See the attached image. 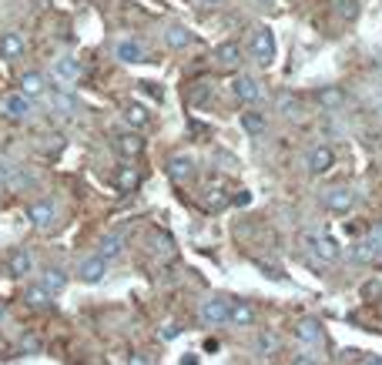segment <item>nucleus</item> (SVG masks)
I'll return each mask as SVG.
<instances>
[{"mask_svg": "<svg viewBox=\"0 0 382 365\" xmlns=\"http://www.w3.org/2000/svg\"><path fill=\"white\" fill-rule=\"evenodd\" d=\"M362 365H382V359H379V355H372V359H366Z\"/></svg>", "mask_w": 382, "mask_h": 365, "instance_id": "nucleus-42", "label": "nucleus"}, {"mask_svg": "<svg viewBox=\"0 0 382 365\" xmlns=\"http://www.w3.org/2000/svg\"><path fill=\"white\" fill-rule=\"evenodd\" d=\"M165 171H168V178L175 181V185H188L191 178L198 175V161L191 158V154H171L168 158V164H165Z\"/></svg>", "mask_w": 382, "mask_h": 365, "instance_id": "nucleus-7", "label": "nucleus"}, {"mask_svg": "<svg viewBox=\"0 0 382 365\" xmlns=\"http://www.w3.org/2000/svg\"><path fill=\"white\" fill-rule=\"evenodd\" d=\"M376 262H379V268H382V252H379V258H376Z\"/></svg>", "mask_w": 382, "mask_h": 365, "instance_id": "nucleus-45", "label": "nucleus"}, {"mask_svg": "<svg viewBox=\"0 0 382 365\" xmlns=\"http://www.w3.org/2000/svg\"><path fill=\"white\" fill-rule=\"evenodd\" d=\"M37 272V262H34V255L27 252V248H17V252L7 258V275L13 278V282H24V278H30Z\"/></svg>", "mask_w": 382, "mask_h": 365, "instance_id": "nucleus-12", "label": "nucleus"}, {"mask_svg": "<svg viewBox=\"0 0 382 365\" xmlns=\"http://www.w3.org/2000/svg\"><path fill=\"white\" fill-rule=\"evenodd\" d=\"M104 275H108V258H101V255H88V258H81V265H77V278L84 285H101Z\"/></svg>", "mask_w": 382, "mask_h": 365, "instance_id": "nucleus-11", "label": "nucleus"}, {"mask_svg": "<svg viewBox=\"0 0 382 365\" xmlns=\"http://www.w3.org/2000/svg\"><path fill=\"white\" fill-rule=\"evenodd\" d=\"M231 94L242 104H258L262 101V81L255 74H238L231 81Z\"/></svg>", "mask_w": 382, "mask_h": 365, "instance_id": "nucleus-10", "label": "nucleus"}, {"mask_svg": "<svg viewBox=\"0 0 382 365\" xmlns=\"http://www.w3.org/2000/svg\"><path fill=\"white\" fill-rule=\"evenodd\" d=\"M332 11L342 21H356L359 17V0H332Z\"/></svg>", "mask_w": 382, "mask_h": 365, "instance_id": "nucleus-32", "label": "nucleus"}, {"mask_svg": "<svg viewBox=\"0 0 382 365\" xmlns=\"http://www.w3.org/2000/svg\"><path fill=\"white\" fill-rule=\"evenodd\" d=\"M322 208L329 214H335V218H342V214H349L356 208V191L345 188V185H335V188L322 191Z\"/></svg>", "mask_w": 382, "mask_h": 365, "instance_id": "nucleus-5", "label": "nucleus"}, {"mask_svg": "<svg viewBox=\"0 0 382 365\" xmlns=\"http://www.w3.org/2000/svg\"><path fill=\"white\" fill-rule=\"evenodd\" d=\"M125 121L131 127H148V121H151V114H148V108L144 104H138V101H131L125 108Z\"/></svg>", "mask_w": 382, "mask_h": 365, "instance_id": "nucleus-30", "label": "nucleus"}, {"mask_svg": "<svg viewBox=\"0 0 382 365\" xmlns=\"http://www.w3.org/2000/svg\"><path fill=\"white\" fill-rule=\"evenodd\" d=\"M275 34L268 30V27H258V30H252V40H248V54H252V61L258 64V67H272L275 64Z\"/></svg>", "mask_w": 382, "mask_h": 365, "instance_id": "nucleus-3", "label": "nucleus"}, {"mask_svg": "<svg viewBox=\"0 0 382 365\" xmlns=\"http://www.w3.org/2000/svg\"><path fill=\"white\" fill-rule=\"evenodd\" d=\"M379 252H382V225H376L369 235H366V238H362L356 248L349 252V258H352V262L369 265V262H376V258H379Z\"/></svg>", "mask_w": 382, "mask_h": 365, "instance_id": "nucleus-8", "label": "nucleus"}, {"mask_svg": "<svg viewBox=\"0 0 382 365\" xmlns=\"http://www.w3.org/2000/svg\"><path fill=\"white\" fill-rule=\"evenodd\" d=\"M4 318H7V312H4V305H0V322H4Z\"/></svg>", "mask_w": 382, "mask_h": 365, "instance_id": "nucleus-44", "label": "nucleus"}, {"mask_svg": "<svg viewBox=\"0 0 382 365\" xmlns=\"http://www.w3.org/2000/svg\"><path fill=\"white\" fill-rule=\"evenodd\" d=\"M121 252H125V238L121 235H115V231L111 235H101V241H98V255L101 258L111 262V258H121Z\"/></svg>", "mask_w": 382, "mask_h": 365, "instance_id": "nucleus-24", "label": "nucleus"}, {"mask_svg": "<svg viewBox=\"0 0 382 365\" xmlns=\"http://www.w3.org/2000/svg\"><path fill=\"white\" fill-rule=\"evenodd\" d=\"M181 365H198V355H185V359H181Z\"/></svg>", "mask_w": 382, "mask_h": 365, "instance_id": "nucleus-40", "label": "nucleus"}, {"mask_svg": "<svg viewBox=\"0 0 382 365\" xmlns=\"http://www.w3.org/2000/svg\"><path fill=\"white\" fill-rule=\"evenodd\" d=\"M161 37H165L168 51H185V47H191V44H195V34H191L185 24H178V21H175V24H168Z\"/></svg>", "mask_w": 382, "mask_h": 365, "instance_id": "nucleus-19", "label": "nucleus"}, {"mask_svg": "<svg viewBox=\"0 0 382 365\" xmlns=\"http://www.w3.org/2000/svg\"><path fill=\"white\" fill-rule=\"evenodd\" d=\"M202 202H204V208H225V204L231 202V195H228V185L225 181H215V185H208L204 188V195H202Z\"/></svg>", "mask_w": 382, "mask_h": 365, "instance_id": "nucleus-20", "label": "nucleus"}, {"mask_svg": "<svg viewBox=\"0 0 382 365\" xmlns=\"http://www.w3.org/2000/svg\"><path fill=\"white\" fill-rule=\"evenodd\" d=\"M57 218H61V204L54 202V198H37V202L27 204V221L40 231H47V228L57 225Z\"/></svg>", "mask_w": 382, "mask_h": 365, "instance_id": "nucleus-4", "label": "nucleus"}, {"mask_svg": "<svg viewBox=\"0 0 382 365\" xmlns=\"http://www.w3.org/2000/svg\"><path fill=\"white\" fill-rule=\"evenodd\" d=\"M21 94H27L30 101L51 94V77L40 74V71H27V74H21Z\"/></svg>", "mask_w": 382, "mask_h": 365, "instance_id": "nucleus-18", "label": "nucleus"}, {"mask_svg": "<svg viewBox=\"0 0 382 365\" xmlns=\"http://www.w3.org/2000/svg\"><path fill=\"white\" fill-rule=\"evenodd\" d=\"M0 111H4V117H11V121H24V117H30L34 104H30L27 94L11 91V94H4V98H0Z\"/></svg>", "mask_w": 382, "mask_h": 365, "instance_id": "nucleus-9", "label": "nucleus"}, {"mask_svg": "<svg viewBox=\"0 0 382 365\" xmlns=\"http://www.w3.org/2000/svg\"><path fill=\"white\" fill-rule=\"evenodd\" d=\"M279 335H275V332H258V335H255V352L262 355V359H272V355L279 352Z\"/></svg>", "mask_w": 382, "mask_h": 365, "instance_id": "nucleus-26", "label": "nucleus"}, {"mask_svg": "<svg viewBox=\"0 0 382 365\" xmlns=\"http://www.w3.org/2000/svg\"><path fill=\"white\" fill-rule=\"evenodd\" d=\"M295 339L308 345V349H318V345H325V328L318 318H299V325H295Z\"/></svg>", "mask_w": 382, "mask_h": 365, "instance_id": "nucleus-13", "label": "nucleus"}, {"mask_svg": "<svg viewBox=\"0 0 382 365\" xmlns=\"http://www.w3.org/2000/svg\"><path fill=\"white\" fill-rule=\"evenodd\" d=\"M228 312H231V302L225 295H212L204 299L202 308H198V318L204 325H228Z\"/></svg>", "mask_w": 382, "mask_h": 365, "instance_id": "nucleus-6", "label": "nucleus"}, {"mask_svg": "<svg viewBox=\"0 0 382 365\" xmlns=\"http://www.w3.org/2000/svg\"><path fill=\"white\" fill-rule=\"evenodd\" d=\"M292 365H318L316 359H312V355H295V362Z\"/></svg>", "mask_w": 382, "mask_h": 365, "instance_id": "nucleus-38", "label": "nucleus"}, {"mask_svg": "<svg viewBox=\"0 0 382 365\" xmlns=\"http://www.w3.org/2000/svg\"><path fill=\"white\" fill-rule=\"evenodd\" d=\"M255 4H258L262 11H275V4H279V0H255Z\"/></svg>", "mask_w": 382, "mask_h": 365, "instance_id": "nucleus-39", "label": "nucleus"}, {"mask_svg": "<svg viewBox=\"0 0 382 365\" xmlns=\"http://www.w3.org/2000/svg\"><path fill=\"white\" fill-rule=\"evenodd\" d=\"M242 127L252 134V138H258V134H265L268 131V121H265V114H258V111H245L242 114Z\"/></svg>", "mask_w": 382, "mask_h": 365, "instance_id": "nucleus-31", "label": "nucleus"}, {"mask_svg": "<svg viewBox=\"0 0 382 365\" xmlns=\"http://www.w3.org/2000/svg\"><path fill=\"white\" fill-rule=\"evenodd\" d=\"M115 57L121 64H144L148 61V47H144L141 40H134V37H121L115 44Z\"/></svg>", "mask_w": 382, "mask_h": 365, "instance_id": "nucleus-16", "label": "nucleus"}, {"mask_svg": "<svg viewBox=\"0 0 382 365\" xmlns=\"http://www.w3.org/2000/svg\"><path fill=\"white\" fill-rule=\"evenodd\" d=\"M212 98V88L208 84H195V101H208Z\"/></svg>", "mask_w": 382, "mask_h": 365, "instance_id": "nucleus-36", "label": "nucleus"}, {"mask_svg": "<svg viewBox=\"0 0 382 365\" xmlns=\"http://www.w3.org/2000/svg\"><path fill=\"white\" fill-rule=\"evenodd\" d=\"M138 185H141V171L134 168V164H125V168H117V175H115V188H117V191L131 195V191H138Z\"/></svg>", "mask_w": 382, "mask_h": 365, "instance_id": "nucleus-22", "label": "nucleus"}, {"mask_svg": "<svg viewBox=\"0 0 382 365\" xmlns=\"http://www.w3.org/2000/svg\"><path fill=\"white\" fill-rule=\"evenodd\" d=\"M51 111L61 117V121H74L77 114H81V101H77L71 91H51Z\"/></svg>", "mask_w": 382, "mask_h": 365, "instance_id": "nucleus-15", "label": "nucleus"}, {"mask_svg": "<svg viewBox=\"0 0 382 365\" xmlns=\"http://www.w3.org/2000/svg\"><path fill=\"white\" fill-rule=\"evenodd\" d=\"M24 302L30 305V308H47V305L54 302V291H47L44 285H30V289L24 291Z\"/></svg>", "mask_w": 382, "mask_h": 365, "instance_id": "nucleus-28", "label": "nucleus"}, {"mask_svg": "<svg viewBox=\"0 0 382 365\" xmlns=\"http://www.w3.org/2000/svg\"><path fill=\"white\" fill-rule=\"evenodd\" d=\"M376 108H379V114H382V91H379V101H376Z\"/></svg>", "mask_w": 382, "mask_h": 365, "instance_id": "nucleus-43", "label": "nucleus"}, {"mask_svg": "<svg viewBox=\"0 0 382 365\" xmlns=\"http://www.w3.org/2000/svg\"><path fill=\"white\" fill-rule=\"evenodd\" d=\"M81 77H84V67H81V61L71 57V54H61V57L51 64V81L61 91L77 88V84H81Z\"/></svg>", "mask_w": 382, "mask_h": 365, "instance_id": "nucleus-2", "label": "nucleus"}, {"mask_svg": "<svg viewBox=\"0 0 382 365\" xmlns=\"http://www.w3.org/2000/svg\"><path fill=\"white\" fill-rule=\"evenodd\" d=\"M40 285L57 295V291L67 289V272H64V268H57V265H47V268H40Z\"/></svg>", "mask_w": 382, "mask_h": 365, "instance_id": "nucleus-21", "label": "nucleus"}, {"mask_svg": "<svg viewBox=\"0 0 382 365\" xmlns=\"http://www.w3.org/2000/svg\"><path fill=\"white\" fill-rule=\"evenodd\" d=\"M24 51H27L24 34H17V30H4V34H0V57H4L7 64L21 61V57H24Z\"/></svg>", "mask_w": 382, "mask_h": 365, "instance_id": "nucleus-17", "label": "nucleus"}, {"mask_svg": "<svg viewBox=\"0 0 382 365\" xmlns=\"http://www.w3.org/2000/svg\"><path fill=\"white\" fill-rule=\"evenodd\" d=\"M316 101H318V108H325V111H339L345 101V94L339 88H322L316 94Z\"/></svg>", "mask_w": 382, "mask_h": 365, "instance_id": "nucleus-29", "label": "nucleus"}, {"mask_svg": "<svg viewBox=\"0 0 382 365\" xmlns=\"http://www.w3.org/2000/svg\"><path fill=\"white\" fill-rule=\"evenodd\" d=\"M228 322L235 328H245L255 322V308L248 302H231V312H228Z\"/></svg>", "mask_w": 382, "mask_h": 365, "instance_id": "nucleus-25", "label": "nucleus"}, {"mask_svg": "<svg viewBox=\"0 0 382 365\" xmlns=\"http://www.w3.org/2000/svg\"><path fill=\"white\" fill-rule=\"evenodd\" d=\"M306 248H308V255H312L316 268L332 265V262H339V258H342V245H339V238L329 235V231H308V235H306Z\"/></svg>", "mask_w": 382, "mask_h": 365, "instance_id": "nucleus-1", "label": "nucleus"}, {"mask_svg": "<svg viewBox=\"0 0 382 365\" xmlns=\"http://www.w3.org/2000/svg\"><path fill=\"white\" fill-rule=\"evenodd\" d=\"M332 164H335V151H332L329 144H316V148L306 151L308 175H325V171H332Z\"/></svg>", "mask_w": 382, "mask_h": 365, "instance_id": "nucleus-14", "label": "nucleus"}, {"mask_svg": "<svg viewBox=\"0 0 382 365\" xmlns=\"http://www.w3.org/2000/svg\"><path fill=\"white\" fill-rule=\"evenodd\" d=\"M198 4H204V7H221L225 0H198Z\"/></svg>", "mask_w": 382, "mask_h": 365, "instance_id": "nucleus-41", "label": "nucleus"}, {"mask_svg": "<svg viewBox=\"0 0 382 365\" xmlns=\"http://www.w3.org/2000/svg\"><path fill=\"white\" fill-rule=\"evenodd\" d=\"M115 148L121 151V158H138V154L144 151V141H141L138 134H131V131H121L115 138Z\"/></svg>", "mask_w": 382, "mask_h": 365, "instance_id": "nucleus-23", "label": "nucleus"}, {"mask_svg": "<svg viewBox=\"0 0 382 365\" xmlns=\"http://www.w3.org/2000/svg\"><path fill=\"white\" fill-rule=\"evenodd\" d=\"M181 332H185V328H181L178 322H168V325H161V339H165V342H171V339H178Z\"/></svg>", "mask_w": 382, "mask_h": 365, "instance_id": "nucleus-34", "label": "nucleus"}, {"mask_svg": "<svg viewBox=\"0 0 382 365\" xmlns=\"http://www.w3.org/2000/svg\"><path fill=\"white\" fill-rule=\"evenodd\" d=\"M215 57L221 67H238V64H242V47H238L235 40H228V44H221L215 51Z\"/></svg>", "mask_w": 382, "mask_h": 365, "instance_id": "nucleus-27", "label": "nucleus"}, {"mask_svg": "<svg viewBox=\"0 0 382 365\" xmlns=\"http://www.w3.org/2000/svg\"><path fill=\"white\" fill-rule=\"evenodd\" d=\"M127 365H151V359H148V355H141V352H134L131 359H127Z\"/></svg>", "mask_w": 382, "mask_h": 365, "instance_id": "nucleus-37", "label": "nucleus"}, {"mask_svg": "<svg viewBox=\"0 0 382 365\" xmlns=\"http://www.w3.org/2000/svg\"><path fill=\"white\" fill-rule=\"evenodd\" d=\"M379 291H382L379 282H366V285H362V295H366V299H379Z\"/></svg>", "mask_w": 382, "mask_h": 365, "instance_id": "nucleus-35", "label": "nucleus"}, {"mask_svg": "<svg viewBox=\"0 0 382 365\" xmlns=\"http://www.w3.org/2000/svg\"><path fill=\"white\" fill-rule=\"evenodd\" d=\"M11 171H13V161L0 158V188H7V185H11Z\"/></svg>", "mask_w": 382, "mask_h": 365, "instance_id": "nucleus-33", "label": "nucleus"}]
</instances>
